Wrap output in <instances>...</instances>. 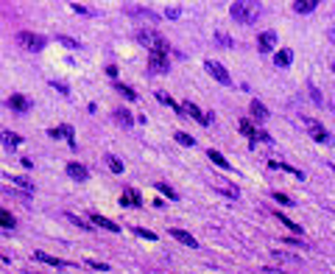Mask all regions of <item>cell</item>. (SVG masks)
<instances>
[{
  "instance_id": "40",
  "label": "cell",
  "mask_w": 335,
  "mask_h": 274,
  "mask_svg": "<svg viewBox=\"0 0 335 274\" xmlns=\"http://www.w3.org/2000/svg\"><path fill=\"white\" fill-rule=\"evenodd\" d=\"M0 263H11V260H8L6 255H0Z\"/></svg>"
},
{
  "instance_id": "2",
  "label": "cell",
  "mask_w": 335,
  "mask_h": 274,
  "mask_svg": "<svg viewBox=\"0 0 335 274\" xmlns=\"http://www.w3.org/2000/svg\"><path fill=\"white\" fill-rule=\"evenodd\" d=\"M204 70L210 73V76L218 81V84H224V87L232 84V76H229V70H226L221 62H215V59H207V62H204Z\"/></svg>"
},
{
  "instance_id": "12",
  "label": "cell",
  "mask_w": 335,
  "mask_h": 274,
  "mask_svg": "<svg viewBox=\"0 0 335 274\" xmlns=\"http://www.w3.org/2000/svg\"><path fill=\"white\" fill-rule=\"evenodd\" d=\"M67 176H70V179H76V182H84L87 176H90V171H87L84 165L70 163V165H67Z\"/></svg>"
},
{
  "instance_id": "33",
  "label": "cell",
  "mask_w": 335,
  "mask_h": 274,
  "mask_svg": "<svg viewBox=\"0 0 335 274\" xmlns=\"http://www.w3.org/2000/svg\"><path fill=\"white\" fill-rule=\"evenodd\" d=\"M56 39H59L62 45H67V48H76V51L81 48V42H76V39H70V37H56Z\"/></svg>"
},
{
  "instance_id": "13",
  "label": "cell",
  "mask_w": 335,
  "mask_h": 274,
  "mask_svg": "<svg viewBox=\"0 0 335 274\" xmlns=\"http://www.w3.org/2000/svg\"><path fill=\"white\" fill-rule=\"evenodd\" d=\"M93 224H95V227H101V229H106V232H120V224L103 219V216H93Z\"/></svg>"
},
{
  "instance_id": "41",
  "label": "cell",
  "mask_w": 335,
  "mask_h": 274,
  "mask_svg": "<svg viewBox=\"0 0 335 274\" xmlns=\"http://www.w3.org/2000/svg\"><path fill=\"white\" fill-rule=\"evenodd\" d=\"M333 73H335V62H333Z\"/></svg>"
},
{
  "instance_id": "29",
  "label": "cell",
  "mask_w": 335,
  "mask_h": 274,
  "mask_svg": "<svg viewBox=\"0 0 335 274\" xmlns=\"http://www.w3.org/2000/svg\"><path fill=\"white\" fill-rule=\"evenodd\" d=\"M173 137H176V143H182V146H190V149L195 146V137H190V134H185V132H176Z\"/></svg>"
},
{
  "instance_id": "22",
  "label": "cell",
  "mask_w": 335,
  "mask_h": 274,
  "mask_svg": "<svg viewBox=\"0 0 335 274\" xmlns=\"http://www.w3.org/2000/svg\"><path fill=\"white\" fill-rule=\"evenodd\" d=\"M0 227L3 229H14L17 227V219L8 210H3V207H0Z\"/></svg>"
},
{
  "instance_id": "4",
  "label": "cell",
  "mask_w": 335,
  "mask_h": 274,
  "mask_svg": "<svg viewBox=\"0 0 335 274\" xmlns=\"http://www.w3.org/2000/svg\"><path fill=\"white\" fill-rule=\"evenodd\" d=\"M137 39H140V42L148 48V51H159V54H168V45H165V39L159 37V34H154V31H140V34H137Z\"/></svg>"
},
{
  "instance_id": "16",
  "label": "cell",
  "mask_w": 335,
  "mask_h": 274,
  "mask_svg": "<svg viewBox=\"0 0 335 274\" xmlns=\"http://www.w3.org/2000/svg\"><path fill=\"white\" fill-rule=\"evenodd\" d=\"M140 196H137V190H126L123 196H120V207H140Z\"/></svg>"
},
{
  "instance_id": "6",
  "label": "cell",
  "mask_w": 335,
  "mask_h": 274,
  "mask_svg": "<svg viewBox=\"0 0 335 274\" xmlns=\"http://www.w3.org/2000/svg\"><path fill=\"white\" fill-rule=\"evenodd\" d=\"M148 70H151V73H168V70H171V62H168V54H159V51H151V56H148Z\"/></svg>"
},
{
  "instance_id": "3",
  "label": "cell",
  "mask_w": 335,
  "mask_h": 274,
  "mask_svg": "<svg viewBox=\"0 0 335 274\" xmlns=\"http://www.w3.org/2000/svg\"><path fill=\"white\" fill-rule=\"evenodd\" d=\"M17 45L34 54V51H42V48H45V37H39V34H28V31H20V34H17Z\"/></svg>"
},
{
  "instance_id": "30",
  "label": "cell",
  "mask_w": 335,
  "mask_h": 274,
  "mask_svg": "<svg viewBox=\"0 0 335 274\" xmlns=\"http://www.w3.org/2000/svg\"><path fill=\"white\" fill-rule=\"evenodd\" d=\"M307 93H310V98L316 104H321V107H324V95L319 93V87H316V84H307Z\"/></svg>"
},
{
  "instance_id": "23",
  "label": "cell",
  "mask_w": 335,
  "mask_h": 274,
  "mask_svg": "<svg viewBox=\"0 0 335 274\" xmlns=\"http://www.w3.org/2000/svg\"><path fill=\"white\" fill-rule=\"evenodd\" d=\"M115 120H117V123H123L126 129L134 123V117H132V112H129V110H117V112H115Z\"/></svg>"
},
{
  "instance_id": "35",
  "label": "cell",
  "mask_w": 335,
  "mask_h": 274,
  "mask_svg": "<svg viewBox=\"0 0 335 274\" xmlns=\"http://www.w3.org/2000/svg\"><path fill=\"white\" fill-rule=\"evenodd\" d=\"M67 219H70L73 224H76V227H81V229H90V224H87V221H81L78 216H73V213H67Z\"/></svg>"
},
{
  "instance_id": "37",
  "label": "cell",
  "mask_w": 335,
  "mask_h": 274,
  "mask_svg": "<svg viewBox=\"0 0 335 274\" xmlns=\"http://www.w3.org/2000/svg\"><path fill=\"white\" fill-rule=\"evenodd\" d=\"M48 134H50V137H56V140H59V137H64V126H62V129H48Z\"/></svg>"
},
{
  "instance_id": "32",
  "label": "cell",
  "mask_w": 335,
  "mask_h": 274,
  "mask_svg": "<svg viewBox=\"0 0 335 274\" xmlns=\"http://www.w3.org/2000/svg\"><path fill=\"white\" fill-rule=\"evenodd\" d=\"M134 235H140V238H145V241H156V235L151 232V229H143V227H134Z\"/></svg>"
},
{
  "instance_id": "17",
  "label": "cell",
  "mask_w": 335,
  "mask_h": 274,
  "mask_svg": "<svg viewBox=\"0 0 335 274\" xmlns=\"http://www.w3.org/2000/svg\"><path fill=\"white\" fill-rule=\"evenodd\" d=\"M8 182H11V185H17V188L28 190V193H31V190H34V182L28 179V176H20V173H14V176H11V173H8Z\"/></svg>"
},
{
  "instance_id": "24",
  "label": "cell",
  "mask_w": 335,
  "mask_h": 274,
  "mask_svg": "<svg viewBox=\"0 0 335 274\" xmlns=\"http://www.w3.org/2000/svg\"><path fill=\"white\" fill-rule=\"evenodd\" d=\"M274 258L282 260V263H302V258H296V255H288V252H280V249H274Z\"/></svg>"
},
{
  "instance_id": "19",
  "label": "cell",
  "mask_w": 335,
  "mask_h": 274,
  "mask_svg": "<svg viewBox=\"0 0 335 274\" xmlns=\"http://www.w3.org/2000/svg\"><path fill=\"white\" fill-rule=\"evenodd\" d=\"M207 157H210V160H212V163H215V165H218V168H224V171H232V165L226 163V157L221 154V151L210 149V151H207Z\"/></svg>"
},
{
  "instance_id": "38",
  "label": "cell",
  "mask_w": 335,
  "mask_h": 274,
  "mask_svg": "<svg viewBox=\"0 0 335 274\" xmlns=\"http://www.w3.org/2000/svg\"><path fill=\"white\" fill-rule=\"evenodd\" d=\"M277 199H280L282 204H293V199H290V196H285V193H277Z\"/></svg>"
},
{
  "instance_id": "26",
  "label": "cell",
  "mask_w": 335,
  "mask_h": 274,
  "mask_svg": "<svg viewBox=\"0 0 335 274\" xmlns=\"http://www.w3.org/2000/svg\"><path fill=\"white\" fill-rule=\"evenodd\" d=\"M115 90L123 95V98H129V101H137V93H134V90H129V87H123L120 81H115Z\"/></svg>"
},
{
  "instance_id": "28",
  "label": "cell",
  "mask_w": 335,
  "mask_h": 274,
  "mask_svg": "<svg viewBox=\"0 0 335 274\" xmlns=\"http://www.w3.org/2000/svg\"><path fill=\"white\" fill-rule=\"evenodd\" d=\"M240 132L246 134V137H251V140H257V129H254L249 120H240Z\"/></svg>"
},
{
  "instance_id": "15",
  "label": "cell",
  "mask_w": 335,
  "mask_h": 274,
  "mask_svg": "<svg viewBox=\"0 0 335 274\" xmlns=\"http://www.w3.org/2000/svg\"><path fill=\"white\" fill-rule=\"evenodd\" d=\"M34 260L45 263V266H56V269H64V266H67V263H62L59 258H50V255H45V252H34Z\"/></svg>"
},
{
  "instance_id": "5",
  "label": "cell",
  "mask_w": 335,
  "mask_h": 274,
  "mask_svg": "<svg viewBox=\"0 0 335 274\" xmlns=\"http://www.w3.org/2000/svg\"><path fill=\"white\" fill-rule=\"evenodd\" d=\"M302 120H304V129H307V134H310L316 143H330V132H327L321 123H316L313 117H302Z\"/></svg>"
},
{
  "instance_id": "8",
  "label": "cell",
  "mask_w": 335,
  "mask_h": 274,
  "mask_svg": "<svg viewBox=\"0 0 335 274\" xmlns=\"http://www.w3.org/2000/svg\"><path fill=\"white\" fill-rule=\"evenodd\" d=\"M8 107H11V110L14 112H28L31 110V101H28V98H25V95H20V93H14V95H8Z\"/></svg>"
},
{
  "instance_id": "11",
  "label": "cell",
  "mask_w": 335,
  "mask_h": 274,
  "mask_svg": "<svg viewBox=\"0 0 335 274\" xmlns=\"http://www.w3.org/2000/svg\"><path fill=\"white\" fill-rule=\"evenodd\" d=\"M290 62H293V51L290 48H282V51L274 54V64L277 67H290Z\"/></svg>"
},
{
  "instance_id": "1",
  "label": "cell",
  "mask_w": 335,
  "mask_h": 274,
  "mask_svg": "<svg viewBox=\"0 0 335 274\" xmlns=\"http://www.w3.org/2000/svg\"><path fill=\"white\" fill-rule=\"evenodd\" d=\"M229 14H232L235 23L251 25V23H257V17H260V3L257 0H235Z\"/></svg>"
},
{
  "instance_id": "36",
  "label": "cell",
  "mask_w": 335,
  "mask_h": 274,
  "mask_svg": "<svg viewBox=\"0 0 335 274\" xmlns=\"http://www.w3.org/2000/svg\"><path fill=\"white\" fill-rule=\"evenodd\" d=\"M215 39H218V42H221V45H226V48H229V45H232V39H229V37H226V34H215Z\"/></svg>"
},
{
  "instance_id": "7",
  "label": "cell",
  "mask_w": 335,
  "mask_h": 274,
  "mask_svg": "<svg viewBox=\"0 0 335 274\" xmlns=\"http://www.w3.org/2000/svg\"><path fill=\"white\" fill-rule=\"evenodd\" d=\"M182 110H185V115L195 117V120H198L201 126H210V123H212V115H204V112L198 110V107H195L193 101H185V107H182Z\"/></svg>"
},
{
  "instance_id": "42",
  "label": "cell",
  "mask_w": 335,
  "mask_h": 274,
  "mask_svg": "<svg viewBox=\"0 0 335 274\" xmlns=\"http://www.w3.org/2000/svg\"><path fill=\"white\" fill-rule=\"evenodd\" d=\"M333 171H335V165H333Z\"/></svg>"
},
{
  "instance_id": "34",
  "label": "cell",
  "mask_w": 335,
  "mask_h": 274,
  "mask_svg": "<svg viewBox=\"0 0 335 274\" xmlns=\"http://www.w3.org/2000/svg\"><path fill=\"white\" fill-rule=\"evenodd\" d=\"M87 266L95 269V272H109V266H106V263H98V260H87Z\"/></svg>"
},
{
  "instance_id": "9",
  "label": "cell",
  "mask_w": 335,
  "mask_h": 274,
  "mask_svg": "<svg viewBox=\"0 0 335 274\" xmlns=\"http://www.w3.org/2000/svg\"><path fill=\"white\" fill-rule=\"evenodd\" d=\"M257 48L263 51V54L274 51V48H277V34H274V31H263V34L257 37Z\"/></svg>"
},
{
  "instance_id": "20",
  "label": "cell",
  "mask_w": 335,
  "mask_h": 274,
  "mask_svg": "<svg viewBox=\"0 0 335 274\" xmlns=\"http://www.w3.org/2000/svg\"><path fill=\"white\" fill-rule=\"evenodd\" d=\"M316 6H319V0H296V3H293V8H296L299 14H310Z\"/></svg>"
},
{
  "instance_id": "14",
  "label": "cell",
  "mask_w": 335,
  "mask_h": 274,
  "mask_svg": "<svg viewBox=\"0 0 335 274\" xmlns=\"http://www.w3.org/2000/svg\"><path fill=\"white\" fill-rule=\"evenodd\" d=\"M0 140H3L6 149H17V146H23V137L14 134V132H0Z\"/></svg>"
},
{
  "instance_id": "31",
  "label": "cell",
  "mask_w": 335,
  "mask_h": 274,
  "mask_svg": "<svg viewBox=\"0 0 335 274\" xmlns=\"http://www.w3.org/2000/svg\"><path fill=\"white\" fill-rule=\"evenodd\" d=\"M280 221H282V224H285V227L290 229V232H302V227H299V224H296L293 219H288V216H280Z\"/></svg>"
},
{
  "instance_id": "25",
  "label": "cell",
  "mask_w": 335,
  "mask_h": 274,
  "mask_svg": "<svg viewBox=\"0 0 335 274\" xmlns=\"http://www.w3.org/2000/svg\"><path fill=\"white\" fill-rule=\"evenodd\" d=\"M251 115L260 117V120H265V117H268V110H265L260 101H251Z\"/></svg>"
},
{
  "instance_id": "18",
  "label": "cell",
  "mask_w": 335,
  "mask_h": 274,
  "mask_svg": "<svg viewBox=\"0 0 335 274\" xmlns=\"http://www.w3.org/2000/svg\"><path fill=\"white\" fill-rule=\"evenodd\" d=\"M103 163H106V168H109L112 173H123V171H126L123 163H120V160H117L115 154H103Z\"/></svg>"
},
{
  "instance_id": "10",
  "label": "cell",
  "mask_w": 335,
  "mask_h": 274,
  "mask_svg": "<svg viewBox=\"0 0 335 274\" xmlns=\"http://www.w3.org/2000/svg\"><path fill=\"white\" fill-rule=\"evenodd\" d=\"M168 235H171V238H176L179 243H185V246H190V249H195V246H198V241H195L190 232H185V229H171Z\"/></svg>"
},
{
  "instance_id": "21",
  "label": "cell",
  "mask_w": 335,
  "mask_h": 274,
  "mask_svg": "<svg viewBox=\"0 0 335 274\" xmlns=\"http://www.w3.org/2000/svg\"><path fill=\"white\" fill-rule=\"evenodd\" d=\"M156 101H159V104H165V107H171V110H176V112H185V110L179 107V104L173 101V98H171L168 93H162V90H156Z\"/></svg>"
},
{
  "instance_id": "39",
  "label": "cell",
  "mask_w": 335,
  "mask_h": 274,
  "mask_svg": "<svg viewBox=\"0 0 335 274\" xmlns=\"http://www.w3.org/2000/svg\"><path fill=\"white\" fill-rule=\"evenodd\" d=\"M165 14L171 17V20H176V17H179V14H182V11H179V8H168V11H165Z\"/></svg>"
},
{
  "instance_id": "27",
  "label": "cell",
  "mask_w": 335,
  "mask_h": 274,
  "mask_svg": "<svg viewBox=\"0 0 335 274\" xmlns=\"http://www.w3.org/2000/svg\"><path fill=\"white\" fill-rule=\"evenodd\" d=\"M156 190H159V193H165L168 199H171V202H179V193H176L173 188H168L165 182H159V185H156Z\"/></svg>"
}]
</instances>
